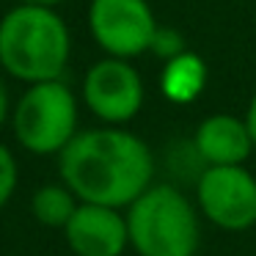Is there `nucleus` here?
<instances>
[{
	"label": "nucleus",
	"mask_w": 256,
	"mask_h": 256,
	"mask_svg": "<svg viewBox=\"0 0 256 256\" xmlns=\"http://www.w3.org/2000/svg\"><path fill=\"white\" fill-rule=\"evenodd\" d=\"M157 162L149 144L127 127L80 130L58 154V176L80 201L127 210L149 184Z\"/></svg>",
	"instance_id": "f257e3e1"
},
{
	"label": "nucleus",
	"mask_w": 256,
	"mask_h": 256,
	"mask_svg": "<svg viewBox=\"0 0 256 256\" xmlns=\"http://www.w3.org/2000/svg\"><path fill=\"white\" fill-rule=\"evenodd\" d=\"M72 58V30L50 6L14 3L0 17V69L25 86L61 80Z\"/></svg>",
	"instance_id": "f03ea898"
},
{
	"label": "nucleus",
	"mask_w": 256,
	"mask_h": 256,
	"mask_svg": "<svg viewBox=\"0 0 256 256\" xmlns=\"http://www.w3.org/2000/svg\"><path fill=\"white\" fill-rule=\"evenodd\" d=\"M130 248L138 256H196L201 212L176 184H149L124 210Z\"/></svg>",
	"instance_id": "7ed1b4c3"
},
{
	"label": "nucleus",
	"mask_w": 256,
	"mask_h": 256,
	"mask_svg": "<svg viewBox=\"0 0 256 256\" xmlns=\"http://www.w3.org/2000/svg\"><path fill=\"white\" fill-rule=\"evenodd\" d=\"M78 94L61 80L34 83L12 108V130L28 154L58 157L80 132Z\"/></svg>",
	"instance_id": "20e7f679"
},
{
	"label": "nucleus",
	"mask_w": 256,
	"mask_h": 256,
	"mask_svg": "<svg viewBox=\"0 0 256 256\" xmlns=\"http://www.w3.org/2000/svg\"><path fill=\"white\" fill-rule=\"evenodd\" d=\"M80 100L102 124L127 127L144 110L146 86L132 61L105 56L86 69Z\"/></svg>",
	"instance_id": "39448f33"
},
{
	"label": "nucleus",
	"mask_w": 256,
	"mask_h": 256,
	"mask_svg": "<svg viewBox=\"0 0 256 256\" xmlns=\"http://www.w3.org/2000/svg\"><path fill=\"white\" fill-rule=\"evenodd\" d=\"M196 206L223 232H248L256 226V174L245 166H206L196 179Z\"/></svg>",
	"instance_id": "423d86ee"
},
{
	"label": "nucleus",
	"mask_w": 256,
	"mask_h": 256,
	"mask_svg": "<svg viewBox=\"0 0 256 256\" xmlns=\"http://www.w3.org/2000/svg\"><path fill=\"white\" fill-rule=\"evenodd\" d=\"M86 22L94 44L105 56L127 61L149 52L160 25L149 0H91Z\"/></svg>",
	"instance_id": "0eeeda50"
},
{
	"label": "nucleus",
	"mask_w": 256,
	"mask_h": 256,
	"mask_svg": "<svg viewBox=\"0 0 256 256\" xmlns=\"http://www.w3.org/2000/svg\"><path fill=\"white\" fill-rule=\"evenodd\" d=\"M61 232L74 256H122L130 248L127 218L116 206L80 201Z\"/></svg>",
	"instance_id": "6e6552de"
},
{
	"label": "nucleus",
	"mask_w": 256,
	"mask_h": 256,
	"mask_svg": "<svg viewBox=\"0 0 256 256\" xmlns=\"http://www.w3.org/2000/svg\"><path fill=\"white\" fill-rule=\"evenodd\" d=\"M193 146L204 166H245L256 149L245 116L234 113H210L201 118L193 132Z\"/></svg>",
	"instance_id": "1a4fd4ad"
},
{
	"label": "nucleus",
	"mask_w": 256,
	"mask_h": 256,
	"mask_svg": "<svg viewBox=\"0 0 256 256\" xmlns=\"http://www.w3.org/2000/svg\"><path fill=\"white\" fill-rule=\"evenodd\" d=\"M210 69L206 61L193 50H184L182 56L171 58L160 69V94L171 105H193L206 88Z\"/></svg>",
	"instance_id": "9d476101"
},
{
	"label": "nucleus",
	"mask_w": 256,
	"mask_h": 256,
	"mask_svg": "<svg viewBox=\"0 0 256 256\" xmlns=\"http://www.w3.org/2000/svg\"><path fill=\"white\" fill-rule=\"evenodd\" d=\"M80 198L72 193V188L64 182H50L34 190L30 196V215L44 228H64L78 210Z\"/></svg>",
	"instance_id": "9b49d317"
},
{
	"label": "nucleus",
	"mask_w": 256,
	"mask_h": 256,
	"mask_svg": "<svg viewBox=\"0 0 256 256\" xmlns=\"http://www.w3.org/2000/svg\"><path fill=\"white\" fill-rule=\"evenodd\" d=\"M184 50H188V42H184L182 30H176L174 25H168V28L166 25H157L154 36H152V47H149L152 56L166 64V61H171V58L182 56Z\"/></svg>",
	"instance_id": "f8f14e48"
},
{
	"label": "nucleus",
	"mask_w": 256,
	"mask_h": 256,
	"mask_svg": "<svg viewBox=\"0 0 256 256\" xmlns=\"http://www.w3.org/2000/svg\"><path fill=\"white\" fill-rule=\"evenodd\" d=\"M20 184V166L14 152L8 149L3 140H0V210L12 201L14 190Z\"/></svg>",
	"instance_id": "ddd939ff"
},
{
	"label": "nucleus",
	"mask_w": 256,
	"mask_h": 256,
	"mask_svg": "<svg viewBox=\"0 0 256 256\" xmlns=\"http://www.w3.org/2000/svg\"><path fill=\"white\" fill-rule=\"evenodd\" d=\"M12 118V96H8V86L3 80V69H0V130Z\"/></svg>",
	"instance_id": "4468645a"
},
{
	"label": "nucleus",
	"mask_w": 256,
	"mask_h": 256,
	"mask_svg": "<svg viewBox=\"0 0 256 256\" xmlns=\"http://www.w3.org/2000/svg\"><path fill=\"white\" fill-rule=\"evenodd\" d=\"M245 124H248V132H250L254 146H256V91H254V96L248 100V108H245Z\"/></svg>",
	"instance_id": "2eb2a0df"
},
{
	"label": "nucleus",
	"mask_w": 256,
	"mask_h": 256,
	"mask_svg": "<svg viewBox=\"0 0 256 256\" xmlns=\"http://www.w3.org/2000/svg\"><path fill=\"white\" fill-rule=\"evenodd\" d=\"M17 3H28V6H50V8H58L69 0H17Z\"/></svg>",
	"instance_id": "dca6fc26"
}]
</instances>
